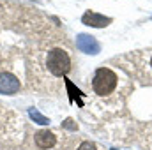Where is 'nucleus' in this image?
<instances>
[{
	"label": "nucleus",
	"instance_id": "nucleus-3",
	"mask_svg": "<svg viewBox=\"0 0 152 150\" xmlns=\"http://www.w3.org/2000/svg\"><path fill=\"white\" fill-rule=\"evenodd\" d=\"M76 46H78V50H81V51L87 53V55H97L99 50H101L97 39L92 37V36H88V34H80V36L76 37Z\"/></svg>",
	"mask_w": 152,
	"mask_h": 150
},
{
	"label": "nucleus",
	"instance_id": "nucleus-7",
	"mask_svg": "<svg viewBox=\"0 0 152 150\" xmlns=\"http://www.w3.org/2000/svg\"><path fill=\"white\" fill-rule=\"evenodd\" d=\"M28 115H30V118H32L36 124H39V125H48V124H50V118H46L44 115H41L36 108H30V110H28Z\"/></svg>",
	"mask_w": 152,
	"mask_h": 150
},
{
	"label": "nucleus",
	"instance_id": "nucleus-9",
	"mask_svg": "<svg viewBox=\"0 0 152 150\" xmlns=\"http://www.w3.org/2000/svg\"><path fill=\"white\" fill-rule=\"evenodd\" d=\"M151 66H152V58H151Z\"/></svg>",
	"mask_w": 152,
	"mask_h": 150
},
{
	"label": "nucleus",
	"instance_id": "nucleus-1",
	"mask_svg": "<svg viewBox=\"0 0 152 150\" xmlns=\"http://www.w3.org/2000/svg\"><path fill=\"white\" fill-rule=\"evenodd\" d=\"M46 67L53 76H66L71 69V58L67 51L60 48H53L46 57Z\"/></svg>",
	"mask_w": 152,
	"mask_h": 150
},
{
	"label": "nucleus",
	"instance_id": "nucleus-4",
	"mask_svg": "<svg viewBox=\"0 0 152 150\" xmlns=\"http://www.w3.org/2000/svg\"><path fill=\"white\" fill-rule=\"evenodd\" d=\"M81 21H83V25H88V27H94V28H104L112 23V18L103 16V14L94 12V11H87L81 16Z\"/></svg>",
	"mask_w": 152,
	"mask_h": 150
},
{
	"label": "nucleus",
	"instance_id": "nucleus-6",
	"mask_svg": "<svg viewBox=\"0 0 152 150\" xmlns=\"http://www.w3.org/2000/svg\"><path fill=\"white\" fill-rule=\"evenodd\" d=\"M34 140H36V145H37L41 150H46V149H51L55 143H57V138H55V134L51 133V131H37L36 133V136H34Z\"/></svg>",
	"mask_w": 152,
	"mask_h": 150
},
{
	"label": "nucleus",
	"instance_id": "nucleus-2",
	"mask_svg": "<svg viewBox=\"0 0 152 150\" xmlns=\"http://www.w3.org/2000/svg\"><path fill=\"white\" fill-rule=\"evenodd\" d=\"M92 87H94V92L97 95H103V97L110 95L117 87V74L108 67H99L94 74Z\"/></svg>",
	"mask_w": 152,
	"mask_h": 150
},
{
	"label": "nucleus",
	"instance_id": "nucleus-5",
	"mask_svg": "<svg viewBox=\"0 0 152 150\" xmlns=\"http://www.w3.org/2000/svg\"><path fill=\"white\" fill-rule=\"evenodd\" d=\"M20 90V79L11 73H0V94L11 95Z\"/></svg>",
	"mask_w": 152,
	"mask_h": 150
},
{
	"label": "nucleus",
	"instance_id": "nucleus-8",
	"mask_svg": "<svg viewBox=\"0 0 152 150\" xmlns=\"http://www.w3.org/2000/svg\"><path fill=\"white\" fill-rule=\"evenodd\" d=\"M78 150H97V149H96V143H94V141H88V140H87V141H81V143H80Z\"/></svg>",
	"mask_w": 152,
	"mask_h": 150
}]
</instances>
